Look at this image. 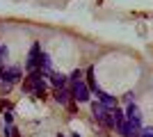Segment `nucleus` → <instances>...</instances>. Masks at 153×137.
Wrapping results in <instances>:
<instances>
[{"mask_svg": "<svg viewBox=\"0 0 153 137\" xmlns=\"http://www.w3.org/2000/svg\"><path fill=\"white\" fill-rule=\"evenodd\" d=\"M91 112H94V119L105 128H114V119H112V110H108L103 103H91Z\"/></svg>", "mask_w": 153, "mask_h": 137, "instance_id": "obj_1", "label": "nucleus"}, {"mask_svg": "<svg viewBox=\"0 0 153 137\" xmlns=\"http://www.w3.org/2000/svg\"><path fill=\"white\" fill-rule=\"evenodd\" d=\"M71 96L76 98L78 103H87L89 101V87L85 85L82 80L80 82H71Z\"/></svg>", "mask_w": 153, "mask_h": 137, "instance_id": "obj_2", "label": "nucleus"}, {"mask_svg": "<svg viewBox=\"0 0 153 137\" xmlns=\"http://www.w3.org/2000/svg\"><path fill=\"white\" fill-rule=\"evenodd\" d=\"M41 46L34 41V46H32V50H30V55H27V62H25V69L27 71H39V64H41Z\"/></svg>", "mask_w": 153, "mask_h": 137, "instance_id": "obj_3", "label": "nucleus"}, {"mask_svg": "<svg viewBox=\"0 0 153 137\" xmlns=\"http://www.w3.org/2000/svg\"><path fill=\"white\" fill-rule=\"evenodd\" d=\"M0 80H5V82H9V85H16V82L21 80V69L19 66L2 69V71H0Z\"/></svg>", "mask_w": 153, "mask_h": 137, "instance_id": "obj_4", "label": "nucleus"}, {"mask_svg": "<svg viewBox=\"0 0 153 137\" xmlns=\"http://www.w3.org/2000/svg\"><path fill=\"white\" fill-rule=\"evenodd\" d=\"M53 96H55V101H57V103H62V105H66V107H69L71 105V89H66V87H55V89H53Z\"/></svg>", "mask_w": 153, "mask_h": 137, "instance_id": "obj_5", "label": "nucleus"}, {"mask_svg": "<svg viewBox=\"0 0 153 137\" xmlns=\"http://www.w3.org/2000/svg\"><path fill=\"white\" fill-rule=\"evenodd\" d=\"M126 121H130V124H133V128H135V130H140V126H142V119H140V110H137L135 105H130V107H128Z\"/></svg>", "mask_w": 153, "mask_h": 137, "instance_id": "obj_6", "label": "nucleus"}, {"mask_svg": "<svg viewBox=\"0 0 153 137\" xmlns=\"http://www.w3.org/2000/svg\"><path fill=\"white\" fill-rule=\"evenodd\" d=\"M96 96H98V103H103L108 110H114V107H117V98H112L110 94H105V91L98 89V91H96Z\"/></svg>", "mask_w": 153, "mask_h": 137, "instance_id": "obj_7", "label": "nucleus"}, {"mask_svg": "<svg viewBox=\"0 0 153 137\" xmlns=\"http://www.w3.org/2000/svg\"><path fill=\"white\" fill-rule=\"evenodd\" d=\"M117 128H119V133H121V135H126V137H137V135H140V133L133 128V124H130V121H123V124L117 126Z\"/></svg>", "mask_w": 153, "mask_h": 137, "instance_id": "obj_8", "label": "nucleus"}, {"mask_svg": "<svg viewBox=\"0 0 153 137\" xmlns=\"http://www.w3.org/2000/svg\"><path fill=\"white\" fill-rule=\"evenodd\" d=\"M51 80H53V85L55 87H66V82H69V78L64 76V73H51Z\"/></svg>", "mask_w": 153, "mask_h": 137, "instance_id": "obj_9", "label": "nucleus"}, {"mask_svg": "<svg viewBox=\"0 0 153 137\" xmlns=\"http://www.w3.org/2000/svg\"><path fill=\"white\" fill-rule=\"evenodd\" d=\"M112 119H114V126H121L123 121H126V117H123V112L119 110V107H114V110H112Z\"/></svg>", "mask_w": 153, "mask_h": 137, "instance_id": "obj_10", "label": "nucleus"}, {"mask_svg": "<svg viewBox=\"0 0 153 137\" xmlns=\"http://www.w3.org/2000/svg\"><path fill=\"white\" fill-rule=\"evenodd\" d=\"M87 82H89V87L94 89V94H96L98 87H96V82H94V69H87Z\"/></svg>", "mask_w": 153, "mask_h": 137, "instance_id": "obj_11", "label": "nucleus"}, {"mask_svg": "<svg viewBox=\"0 0 153 137\" xmlns=\"http://www.w3.org/2000/svg\"><path fill=\"white\" fill-rule=\"evenodd\" d=\"M80 78H82V71H80V69H78V71H73V73H71V82H80Z\"/></svg>", "mask_w": 153, "mask_h": 137, "instance_id": "obj_12", "label": "nucleus"}, {"mask_svg": "<svg viewBox=\"0 0 153 137\" xmlns=\"http://www.w3.org/2000/svg\"><path fill=\"white\" fill-rule=\"evenodd\" d=\"M7 55H9L7 46H2V44H0V62H7Z\"/></svg>", "mask_w": 153, "mask_h": 137, "instance_id": "obj_13", "label": "nucleus"}, {"mask_svg": "<svg viewBox=\"0 0 153 137\" xmlns=\"http://www.w3.org/2000/svg\"><path fill=\"white\" fill-rule=\"evenodd\" d=\"M14 85H9V82H5V80H0V91L2 94H9V89H12Z\"/></svg>", "mask_w": 153, "mask_h": 137, "instance_id": "obj_14", "label": "nucleus"}, {"mask_svg": "<svg viewBox=\"0 0 153 137\" xmlns=\"http://www.w3.org/2000/svg\"><path fill=\"white\" fill-rule=\"evenodd\" d=\"M140 135H142V137H153V128H144Z\"/></svg>", "mask_w": 153, "mask_h": 137, "instance_id": "obj_15", "label": "nucleus"}, {"mask_svg": "<svg viewBox=\"0 0 153 137\" xmlns=\"http://www.w3.org/2000/svg\"><path fill=\"white\" fill-rule=\"evenodd\" d=\"M5 107H7V101H5V98H0V110H5Z\"/></svg>", "mask_w": 153, "mask_h": 137, "instance_id": "obj_16", "label": "nucleus"}, {"mask_svg": "<svg viewBox=\"0 0 153 137\" xmlns=\"http://www.w3.org/2000/svg\"><path fill=\"white\" fill-rule=\"evenodd\" d=\"M59 137H64V135H59Z\"/></svg>", "mask_w": 153, "mask_h": 137, "instance_id": "obj_17", "label": "nucleus"}]
</instances>
